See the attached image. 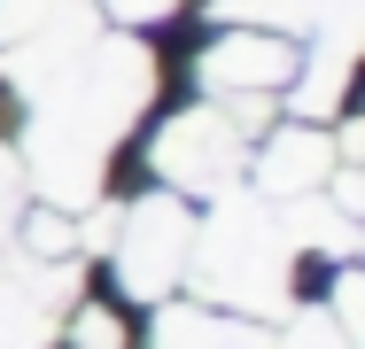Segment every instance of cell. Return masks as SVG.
I'll use <instances>...</instances> for the list:
<instances>
[{"mask_svg":"<svg viewBox=\"0 0 365 349\" xmlns=\"http://www.w3.org/2000/svg\"><path fill=\"white\" fill-rule=\"evenodd\" d=\"M295 78H303V47L272 24H218L202 47H195V85L202 101L241 109V101H280Z\"/></svg>","mask_w":365,"mask_h":349,"instance_id":"cell-1","label":"cell"},{"mask_svg":"<svg viewBox=\"0 0 365 349\" xmlns=\"http://www.w3.org/2000/svg\"><path fill=\"white\" fill-rule=\"evenodd\" d=\"M148 163H155V179L171 194H225L249 171V132L233 125V109H218V101H187L179 117H163Z\"/></svg>","mask_w":365,"mask_h":349,"instance_id":"cell-2","label":"cell"},{"mask_svg":"<svg viewBox=\"0 0 365 349\" xmlns=\"http://www.w3.org/2000/svg\"><path fill=\"white\" fill-rule=\"evenodd\" d=\"M187 249H195V209L187 194H148L117 217V249H109V272L133 303H163L179 279H187Z\"/></svg>","mask_w":365,"mask_h":349,"instance_id":"cell-3","label":"cell"},{"mask_svg":"<svg viewBox=\"0 0 365 349\" xmlns=\"http://www.w3.org/2000/svg\"><path fill=\"white\" fill-rule=\"evenodd\" d=\"M350 132H327L319 117L311 125H280L272 140H249V171H257V187H272V194H319L350 155Z\"/></svg>","mask_w":365,"mask_h":349,"instance_id":"cell-4","label":"cell"},{"mask_svg":"<svg viewBox=\"0 0 365 349\" xmlns=\"http://www.w3.org/2000/svg\"><path fill=\"white\" fill-rule=\"evenodd\" d=\"M93 8H101L117 31H155V24H163V16H179L187 0H93Z\"/></svg>","mask_w":365,"mask_h":349,"instance_id":"cell-5","label":"cell"},{"mask_svg":"<svg viewBox=\"0 0 365 349\" xmlns=\"http://www.w3.org/2000/svg\"><path fill=\"white\" fill-rule=\"evenodd\" d=\"M47 8H55V0H0V39H24Z\"/></svg>","mask_w":365,"mask_h":349,"instance_id":"cell-6","label":"cell"}]
</instances>
